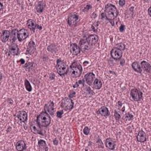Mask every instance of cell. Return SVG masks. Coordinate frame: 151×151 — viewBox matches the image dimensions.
I'll list each match as a JSON object with an SVG mask.
<instances>
[{
	"label": "cell",
	"instance_id": "10",
	"mask_svg": "<svg viewBox=\"0 0 151 151\" xmlns=\"http://www.w3.org/2000/svg\"><path fill=\"white\" fill-rule=\"evenodd\" d=\"M44 109L46 112L48 113L53 115L54 113V104L52 101H50L47 104H46L44 106Z\"/></svg>",
	"mask_w": 151,
	"mask_h": 151
},
{
	"label": "cell",
	"instance_id": "6",
	"mask_svg": "<svg viewBox=\"0 0 151 151\" xmlns=\"http://www.w3.org/2000/svg\"><path fill=\"white\" fill-rule=\"evenodd\" d=\"M130 94L133 99L135 101H140L142 99V93L137 88H132L130 91Z\"/></svg>",
	"mask_w": 151,
	"mask_h": 151
},
{
	"label": "cell",
	"instance_id": "17",
	"mask_svg": "<svg viewBox=\"0 0 151 151\" xmlns=\"http://www.w3.org/2000/svg\"><path fill=\"white\" fill-rule=\"evenodd\" d=\"M105 145L109 149H114L115 148V142L111 138H108L105 141Z\"/></svg>",
	"mask_w": 151,
	"mask_h": 151
},
{
	"label": "cell",
	"instance_id": "8",
	"mask_svg": "<svg viewBox=\"0 0 151 151\" xmlns=\"http://www.w3.org/2000/svg\"><path fill=\"white\" fill-rule=\"evenodd\" d=\"M110 54H111V56L112 57L113 59L115 60H119L122 57V51L115 47V48H113V49L112 50Z\"/></svg>",
	"mask_w": 151,
	"mask_h": 151
},
{
	"label": "cell",
	"instance_id": "19",
	"mask_svg": "<svg viewBox=\"0 0 151 151\" xmlns=\"http://www.w3.org/2000/svg\"><path fill=\"white\" fill-rule=\"evenodd\" d=\"M45 3L44 1H37L35 4V9L38 13H42L45 8Z\"/></svg>",
	"mask_w": 151,
	"mask_h": 151
},
{
	"label": "cell",
	"instance_id": "36",
	"mask_svg": "<svg viewBox=\"0 0 151 151\" xmlns=\"http://www.w3.org/2000/svg\"><path fill=\"white\" fill-rule=\"evenodd\" d=\"M15 30H14V31H13V32H12V40H13V41H15V34L14 32L15 31Z\"/></svg>",
	"mask_w": 151,
	"mask_h": 151
},
{
	"label": "cell",
	"instance_id": "5",
	"mask_svg": "<svg viewBox=\"0 0 151 151\" xmlns=\"http://www.w3.org/2000/svg\"><path fill=\"white\" fill-rule=\"evenodd\" d=\"M61 106L66 111H69L72 110L74 106V103L70 98H64L62 100Z\"/></svg>",
	"mask_w": 151,
	"mask_h": 151
},
{
	"label": "cell",
	"instance_id": "21",
	"mask_svg": "<svg viewBox=\"0 0 151 151\" xmlns=\"http://www.w3.org/2000/svg\"><path fill=\"white\" fill-rule=\"evenodd\" d=\"M10 36V33L9 31L8 30H4V31H3V33L1 34V39L2 41L5 43V42L7 41L8 40Z\"/></svg>",
	"mask_w": 151,
	"mask_h": 151
},
{
	"label": "cell",
	"instance_id": "43",
	"mask_svg": "<svg viewBox=\"0 0 151 151\" xmlns=\"http://www.w3.org/2000/svg\"><path fill=\"white\" fill-rule=\"evenodd\" d=\"M20 63H21V64L24 63V60H23V59H21L20 60Z\"/></svg>",
	"mask_w": 151,
	"mask_h": 151
},
{
	"label": "cell",
	"instance_id": "16",
	"mask_svg": "<svg viewBox=\"0 0 151 151\" xmlns=\"http://www.w3.org/2000/svg\"><path fill=\"white\" fill-rule=\"evenodd\" d=\"M94 78H95V76L93 73H88L87 74H86L84 76V80H86V83H87L88 85H91L93 82L94 81Z\"/></svg>",
	"mask_w": 151,
	"mask_h": 151
},
{
	"label": "cell",
	"instance_id": "14",
	"mask_svg": "<svg viewBox=\"0 0 151 151\" xmlns=\"http://www.w3.org/2000/svg\"><path fill=\"white\" fill-rule=\"evenodd\" d=\"M70 50L71 53L73 54V55H78V54L80 53V50L79 46H78L76 44L72 43L70 44Z\"/></svg>",
	"mask_w": 151,
	"mask_h": 151
},
{
	"label": "cell",
	"instance_id": "7",
	"mask_svg": "<svg viewBox=\"0 0 151 151\" xmlns=\"http://www.w3.org/2000/svg\"><path fill=\"white\" fill-rule=\"evenodd\" d=\"M29 37V31L26 29H23L19 30L17 32V37L19 41H21L23 40H25L26 38Z\"/></svg>",
	"mask_w": 151,
	"mask_h": 151
},
{
	"label": "cell",
	"instance_id": "18",
	"mask_svg": "<svg viewBox=\"0 0 151 151\" xmlns=\"http://www.w3.org/2000/svg\"><path fill=\"white\" fill-rule=\"evenodd\" d=\"M9 51L10 53H11L12 55H17L19 53V49L18 47V46L15 43L12 44L9 47Z\"/></svg>",
	"mask_w": 151,
	"mask_h": 151
},
{
	"label": "cell",
	"instance_id": "24",
	"mask_svg": "<svg viewBox=\"0 0 151 151\" xmlns=\"http://www.w3.org/2000/svg\"><path fill=\"white\" fill-rule=\"evenodd\" d=\"M27 26L29 28L30 30H34L35 29V28L37 27V24L35 23V22L33 21V20H29L27 21Z\"/></svg>",
	"mask_w": 151,
	"mask_h": 151
},
{
	"label": "cell",
	"instance_id": "41",
	"mask_svg": "<svg viewBox=\"0 0 151 151\" xmlns=\"http://www.w3.org/2000/svg\"><path fill=\"white\" fill-rule=\"evenodd\" d=\"M150 10H151V7H149V8L148 9V14H149V16H150V15H151Z\"/></svg>",
	"mask_w": 151,
	"mask_h": 151
},
{
	"label": "cell",
	"instance_id": "27",
	"mask_svg": "<svg viewBox=\"0 0 151 151\" xmlns=\"http://www.w3.org/2000/svg\"><path fill=\"white\" fill-rule=\"evenodd\" d=\"M38 145H39V146L41 150H47L48 149L47 144L44 140H40L38 142Z\"/></svg>",
	"mask_w": 151,
	"mask_h": 151
},
{
	"label": "cell",
	"instance_id": "3",
	"mask_svg": "<svg viewBox=\"0 0 151 151\" xmlns=\"http://www.w3.org/2000/svg\"><path fill=\"white\" fill-rule=\"evenodd\" d=\"M82 73V67L77 61L72 63L70 69V74L72 77H77L81 75Z\"/></svg>",
	"mask_w": 151,
	"mask_h": 151
},
{
	"label": "cell",
	"instance_id": "38",
	"mask_svg": "<svg viewBox=\"0 0 151 151\" xmlns=\"http://www.w3.org/2000/svg\"><path fill=\"white\" fill-rule=\"evenodd\" d=\"M75 94H76L75 92H73V91H72V92H71V93H70V95H69V97H70V98H71V99H72V97H74V96H75Z\"/></svg>",
	"mask_w": 151,
	"mask_h": 151
},
{
	"label": "cell",
	"instance_id": "39",
	"mask_svg": "<svg viewBox=\"0 0 151 151\" xmlns=\"http://www.w3.org/2000/svg\"><path fill=\"white\" fill-rule=\"evenodd\" d=\"M119 5L120 6H123L125 5V1L124 0H120V1H119Z\"/></svg>",
	"mask_w": 151,
	"mask_h": 151
},
{
	"label": "cell",
	"instance_id": "30",
	"mask_svg": "<svg viewBox=\"0 0 151 151\" xmlns=\"http://www.w3.org/2000/svg\"><path fill=\"white\" fill-rule=\"evenodd\" d=\"M25 88H26V89H27V91H29V92L31 91L32 87H31V84H30V82L28 81L27 80H25Z\"/></svg>",
	"mask_w": 151,
	"mask_h": 151
},
{
	"label": "cell",
	"instance_id": "4",
	"mask_svg": "<svg viewBox=\"0 0 151 151\" xmlns=\"http://www.w3.org/2000/svg\"><path fill=\"white\" fill-rule=\"evenodd\" d=\"M56 70H57L60 76H63L67 73L68 68L67 64L64 61L60 60H58L57 64H56Z\"/></svg>",
	"mask_w": 151,
	"mask_h": 151
},
{
	"label": "cell",
	"instance_id": "31",
	"mask_svg": "<svg viewBox=\"0 0 151 151\" xmlns=\"http://www.w3.org/2000/svg\"><path fill=\"white\" fill-rule=\"evenodd\" d=\"M116 48H117V49H119V50H121V51H122V50H125V46L123 44L120 43L116 44Z\"/></svg>",
	"mask_w": 151,
	"mask_h": 151
},
{
	"label": "cell",
	"instance_id": "44",
	"mask_svg": "<svg viewBox=\"0 0 151 151\" xmlns=\"http://www.w3.org/2000/svg\"><path fill=\"white\" fill-rule=\"evenodd\" d=\"M0 5H1V10H2V8H3V4H2V3H0Z\"/></svg>",
	"mask_w": 151,
	"mask_h": 151
},
{
	"label": "cell",
	"instance_id": "32",
	"mask_svg": "<svg viewBox=\"0 0 151 151\" xmlns=\"http://www.w3.org/2000/svg\"><path fill=\"white\" fill-rule=\"evenodd\" d=\"M133 118H134V116H133L132 114L128 113V114H126V116H125V120H131L132 119H133Z\"/></svg>",
	"mask_w": 151,
	"mask_h": 151
},
{
	"label": "cell",
	"instance_id": "15",
	"mask_svg": "<svg viewBox=\"0 0 151 151\" xmlns=\"http://www.w3.org/2000/svg\"><path fill=\"white\" fill-rule=\"evenodd\" d=\"M136 139L139 142H145L146 140V135L145 134V132L143 131V130H140V131L138 132V135H137Z\"/></svg>",
	"mask_w": 151,
	"mask_h": 151
},
{
	"label": "cell",
	"instance_id": "2",
	"mask_svg": "<svg viewBox=\"0 0 151 151\" xmlns=\"http://www.w3.org/2000/svg\"><path fill=\"white\" fill-rule=\"evenodd\" d=\"M37 122L40 126L46 127L49 126L51 122V118L46 112H43L37 117Z\"/></svg>",
	"mask_w": 151,
	"mask_h": 151
},
{
	"label": "cell",
	"instance_id": "40",
	"mask_svg": "<svg viewBox=\"0 0 151 151\" xmlns=\"http://www.w3.org/2000/svg\"><path fill=\"white\" fill-rule=\"evenodd\" d=\"M119 30H120V32H123L125 30V25H121L120 28H119Z\"/></svg>",
	"mask_w": 151,
	"mask_h": 151
},
{
	"label": "cell",
	"instance_id": "23",
	"mask_svg": "<svg viewBox=\"0 0 151 151\" xmlns=\"http://www.w3.org/2000/svg\"><path fill=\"white\" fill-rule=\"evenodd\" d=\"M25 144L23 140H20V141L17 142V144H16V149L17 150H23L25 149Z\"/></svg>",
	"mask_w": 151,
	"mask_h": 151
},
{
	"label": "cell",
	"instance_id": "29",
	"mask_svg": "<svg viewBox=\"0 0 151 151\" xmlns=\"http://www.w3.org/2000/svg\"><path fill=\"white\" fill-rule=\"evenodd\" d=\"M28 50H29V53L32 54L35 51V46L33 41H31L29 43V47H28Z\"/></svg>",
	"mask_w": 151,
	"mask_h": 151
},
{
	"label": "cell",
	"instance_id": "42",
	"mask_svg": "<svg viewBox=\"0 0 151 151\" xmlns=\"http://www.w3.org/2000/svg\"><path fill=\"white\" fill-rule=\"evenodd\" d=\"M57 144H58V142H57V139H54V145H57Z\"/></svg>",
	"mask_w": 151,
	"mask_h": 151
},
{
	"label": "cell",
	"instance_id": "33",
	"mask_svg": "<svg viewBox=\"0 0 151 151\" xmlns=\"http://www.w3.org/2000/svg\"><path fill=\"white\" fill-rule=\"evenodd\" d=\"M89 132H90V129L88 128V127H85L83 129L84 134L86 135H88L89 134Z\"/></svg>",
	"mask_w": 151,
	"mask_h": 151
},
{
	"label": "cell",
	"instance_id": "26",
	"mask_svg": "<svg viewBox=\"0 0 151 151\" xmlns=\"http://www.w3.org/2000/svg\"><path fill=\"white\" fill-rule=\"evenodd\" d=\"M132 68H134V70L135 71L138 72V73H141L142 72V68L141 67H140L139 64L138 62L135 61L132 64Z\"/></svg>",
	"mask_w": 151,
	"mask_h": 151
},
{
	"label": "cell",
	"instance_id": "20",
	"mask_svg": "<svg viewBox=\"0 0 151 151\" xmlns=\"http://www.w3.org/2000/svg\"><path fill=\"white\" fill-rule=\"evenodd\" d=\"M17 117L21 122H25L27 120V113L25 111H20L18 113Z\"/></svg>",
	"mask_w": 151,
	"mask_h": 151
},
{
	"label": "cell",
	"instance_id": "37",
	"mask_svg": "<svg viewBox=\"0 0 151 151\" xmlns=\"http://www.w3.org/2000/svg\"><path fill=\"white\" fill-rule=\"evenodd\" d=\"M90 8H91V6L88 4V5H87L86 6L85 8H84V9L83 11H88V10H90Z\"/></svg>",
	"mask_w": 151,
	"mask_h": 151
},
{
	"label": "cell",
	"instance_id": "9",
	"mask_svg": "<svg viewBox=\"0 0 151 151\" xmlns=\"http://www.w3.org/2000/svg\"><path fill=\"white\" fill-rule=\"evenodd\" d=\"M30 129H31V130L34 134H41V128H40V125L38 123L37 121H33L31 123Z\"/></svg>",
	"mask_w": 151,
	"mask_h": 151
},
{
	"label": "cell",
	"instance_id": "11",
	"mask_svg": "<svg viewBox=\"0 0 151 151\" xmlns=\"http://www.w3.org/2000/svg\"><path fill=\"white\" fill-rule=\"evenodd\" d=\"M78 20V16L76 14H73L69 15L68 17V24L69 25H75Z\"/></svg>",
	"mask_w": 151,
	"mask_h": 151
},
{
	"label": "cell",
	"instance_id": "28",
	"mask_svg": "<svg viewBox=\"0 0 151 151\" xmlns=\"http://www.w3.org/2000/svg\"><path fill=\"white\" fill-rule=\"evenodd\" d=\"M102 83L101 80H99L97 78L94 80V81L93 82V87L94 88H96V89H100V88L102 87Z\"/></svg>",
	"mask_w": 151,
	"mask_h": 151
},
{
	"label": "cell",
	"instance_id": "25",
	"mask_svg": "<svg viewBox=\"0 0 151 151\" xmlns=\"http://www.w3.org/2000/svg\"><path fill=\"white\" fill-rule=\"evenodd\" d=\"M141 65L142 68H144V70H145L146 72L150 73V64L146 61H143L141 63Z\"/></svg>",
	"mask_w": 151,
	"mask_h": 151
},
{
	"label": "cell",
	"instance_id": "35",
	"mask_svg": "<svg viewBox=\"0 0 151 151\" xmlns=\"http://www.w3.org/2000/svg\"><path fill=\"white\" fill-rule=\"evenodd\" d=\"M63 112L61 111V110H60V111H58L57 113V116L59 118H61L62 115H63Z\"/></svg>",
	"mask_w": 151,
	"mask_h": 151
},
{
	"label": "cell",
	"instance_id": "12",
	"mask_svg": "<svg viewBox=\"0 0 151 151\" xmlns=\"http://www.w3.org/2000/svg\"><path fill=\"white\" fill-rule=\"evenodd\" d=\"M79 47L81 51L83 52H86L90 49V44L87 43L86 40H82L80 42Z\"/></svg>",
	"mask_w": 151,
	"mask_h": 151
},
{
	"label": "cell",
	"instance_id": "1",
	"mask_svg": "<svg viewBox=\"0 0 151 151\" xmlns=\"http://www.w3.org/2000/svg\"><path fill=\"white\" fill-rule=\"evenodd\" d=\"M104 15L108 20L112 21L115 19L118 15V11L115 6L112 4H108L104 10Z\"/></svg>",
	"mask_w": 151,
	"mask_h": 151
},
{
	"label": "cell",
	"instance_id": "13",
	"mask_svg": "<svg viewBox=\"0 0 151 151\" xmlns=\"http://www.w3.org/2000/svg\"><path fill=\"white\" fill-rule=\"evenodd\" d=\"M99 40L98 35H95V34H93V35H90L88 36L86 39V41L87 43L90 44V45H94L97 43Z\"/></svg>",
	"mask_w": 151,
	"mask_h": 151
},
{
	"label": "cell",
	"instance_id": "22",
	"mask_svg": "<svg viewBox=\"0 0 151 151\" xmlns=\"http://www.w3.org/2000/svg\"><path fill=\"white\" fill-rule=\"evenodd\" d=\"M99 114H101L103 116H108L109 114V111L108 109L105 107V106H103L101 108H100L98 110Z\"/></svg>",
	"mask_w": 151,
	"mask_h": 151
},
{
	"label": "cell",
	"instance_id": "34",
	"mask_svg": "<svg viewBox=\"0 0 151 151\" xmlns=\"http://www.w3.org/2000/svg\"><path fill=\"white\" fill-rule=\"evenodd\" d=\"M114 118L117 120H119V119L120 118V115L116 111L114 112Z\"/></svg>",
	"mask_w": 151,
	"mask_h": 151
}]
</instances>
